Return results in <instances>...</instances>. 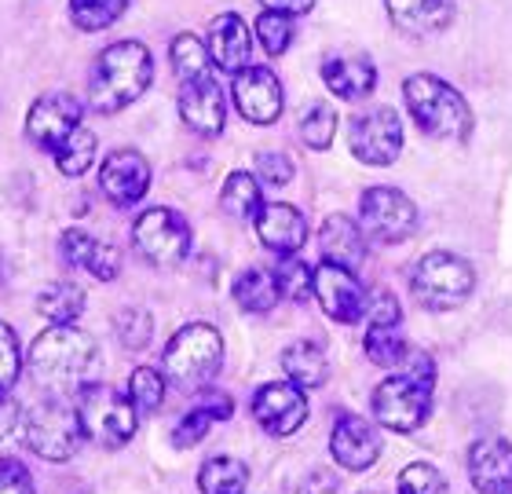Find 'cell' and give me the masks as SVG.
I'll use <instances>...</instances> for the list:
<instances>
[{
    "label": "cell",
    "instance_id": "cell-32",
    "mask_svg": "<svg viewBox=\"0 0 512 494\" xmlns=\"http://www.w3.org/2000/svg\"><path fill=\"white\" fill-rule=\"evenodd\" d=\"M132 0H70V22L81 33H103L128 11Z\"/></svg>",
    "mask_w": 512,
    "mask_h": 494
},
{
    "label": "cell",
    "instance_id": "cell-20",
    "mask_svg": "<svg viewBox=\"0 0 512 494\" xmlns=\"http://www.w3.org/2000/svg\"><path fill=\"white\" fill-rule=\"evenodd\" d=\"M59 257H63L66 268L88 271L96 282H114L121 275V249L103 242V238L88 235V231H63L59 238Z\"/></svg>",
    "mask_w": 512,
    "mask_h": 494
},
{
    "label": "cell",
    "instance_id": "cell-13",
    "mask_svg": "<svg viewBox=\"0 0 512 494\" xmlns=\"http://www.w3.org/2000/svg\"><path fill=\"white\" fill-rule=\"evenodd\" d=\"M311 297L319 301V308L330 315L333 323L355 326L366 315V304H370V293L363 290V282L355 279V271L341 268V264H330L322 260L315 268V282H311Z\"/></svg>",
    "mask_w": 512,
    "mask_h": 494
},
{
    "label": "cell",
    "instance_id": "cell-2",
    "mask_svg": "<svg viewBox=\"0 0 512 494\" xmlns=\"http://www.w3.org/2000/svg\"><path fill=\"white\" fill-rule=\"evenodd\" d=\"M436 403V359L421 348H410L406 359L395 366L392 377H384L370 396L377 425L392 432H417L432 418Z\"/></svg>",
    "mask_w": 512,
    "mask_h": 494
},
{
    "label": "cell",
    "instance_id": "cell-43",
    "mask_svg": "<svg viewBox=\"0 0 512 494\" xmlns=\"http://www.w3.org/2000/svg\"><path fill=\"white\" fill-rule=\"evenodd\" d=\"M216 421L209 418V414H205L202 407H194V410H187V414H183L180 421H176V432H172V443H176V447H183V451H187V447H194V443H202L205 436H209V429H213Z\"/></svg>",
    "mask_w": 512,
    "mask_h": 494
},
{
    "label": "cell",
    "instance_id": "cell-36",
    "mask_svg": "<svg viewBox=\"0 0 512 494\" xmlns=\"http://www.w3.org/2000/svg\"><path fill=\"white\" fill-rule=\"evenodd\" d=\"M293 37H297V26H293V15H282V11H260L256 19V41L271 59L286 55L293 48Z\"/></svg>",
    "mask_w": 512,
    "mask_h": 494
},
{
    "label": "cell",
    "instance_id": "cell-48",
    "mask_svg": "<svg viewBox=\"0 0 512 494\" xmlns=\"http://www.w3.org/2000/svg\"><path fill=\"white\" fill-rule=\"evenodd\" d=\"M19 418H22V407L11 399V392H4V396H0V440L19 425Z\"/></svg>",
    "mask_w": 512,
    "mask_h": 494
},
{
    "label": "cell",
    "instance_id": "cell-28",
    "mask_svg": "<svg viewBox=\"0 0 512 494\" xmlns=\"http://www.w3.org/2000/svg\"><path fill=\"white\" fill-rule=\"evenodd\" d=\"M260 205H264V187H260V180H256L253 172L246 169L231 172L224 180V187H220V209L231 220L246 224V220H253L260 213Z\"/></svg>",
    "mask_w": 512,
    "mask_h": 494
},
{
    "label": "cell",
    "instance_id": "cell-46",
    "mask_svg": "<svg viewBox=\"0 0 512 494\" xmlns=\"http://www.w3.org/2000/svg\"><path fill=\"white\" fill-rule=\"evenodd\" d=\"M198 407H202L213 421H227L231 414H235V399L227 396V392H220V388H205Z\"/></svg>",
    "mask_w": 512,
    "mask_h": 494
},
{
    "label": "cell",
    "instance_id": "cell-45",
    "mask_svg": "<svg viewBox=\"0 0 512 494\" xmlns=\"http://www.w3.org/2000/svg\"><path fill=\"white\" fill-rule=\"evenodd\" d=\"M0 494H37L30 469L19 458H11V454L0 458Z\"/></svg>",
    "mask_w": 512,
    "mask_h": 494
},
{
    "label": "cell",
    "instance_id": "cell-21",
    "mask_svg": "<svg viewBox=\"0 0 512 494\" xmlns=\"http://www.w3.org/2000/svg\"><path fill=\"white\" fill-rule=\"evenodd\" d=\"M205 48H209V63L216 70L235 77L238 70L249 66V55H253V33H249L246 19L235 15V11H224L209 22V33H205Z\"/></svg>",
    "mask_w": 512,
    "mask_h": 494
},
{
    "label": "cell",
    "instance_id": "cell-17",
    "mask_svg": "<svg viewBox=\"0 0 512 494\" xmlns=\"http://www.w3.org/2000/svg\"><path fill=\"white\" fill-rule=\"evenodd\" d=\"M99 191L114 209H132L150 191V162L132 147H121L99 169Z\"/></svg>",
    "mask_w": 512,
    "mask_h": 494
},
{
    "label": "cell",
    "instance_id": "cell-49",
    "mask_svg": "<svg viewBox=\"0 0 512 494\" xmlns=\"http://www.w3.org/2000/svg\"><path fill=\"white\" fill-rule=\"evenodd\" d=\"M264 4V11H282V15H308L315 8V0H256Z\"/></svg>",
    "mask_w": 512,
    "mask_h": 494
},
{
    "label": "cell",
    "instance_id": "cell-39",
    "mask_svg": "<svg viewBox=\"0 0 512 494\" xmlns=\"http://www.w3.org/2000/svg\"><path fill=\"white\" fill-rule=\"evenodd\" d=\"M399 494H447V476L432 462H410L395 480Z\"/></svg>",
    "mask_w": 512,
    "mask_h": 494
},
{
    "label": "cell",
    "instance_id": "cell-47",
    "mask_svg": "<svg viewBox=\"0 0 512 494\" xmlns=\"http://www.w3.org/2000/svg\"><path fill=\"white\" fill-rule=\"evenodd\" d=\"M337 491H341V480H337L330 469H315V473L304 476L297 487V494H337Z\"/></svg>",
    "mask_w": 512,
    "mask_h": 494
},
{
    "label": "cell",
    "instance_id": "cell-7",
    "mask_svg": "<svg viewBox=\"0 0 512 494\" xmlns=\"http://www.w3.org/2000/svg\"><path fill=\"white\" fill-rule=\"evenodd\" d=\"M22 443L30 447L44 462H70L81 451L85 429L74 407H66L63 399H37L22 414Z\"/></svg>",
    "mask_w": 512,
    "mask_h": 494
},
{
    "label": "cell",
    "instance_id": "cell-41",
    "mask_svg": "<svg viewBox=\"0 0 512 494\" xmlns=\"http://www.w3.org/2000/svg\"><path fill=\"white\" fill-rule=\"evenodd\" d=\"M19 377H22V344H19V333H15L8 323H4V319H0V396L19 385Z\"/></svg>",
    "mask_w": 512,
    "mask_h": 494
},
{
    "label": "cell",
    "instance_id": "cell-10",
    "mask_svg": "<svg viewBox=\"0 0 512 494\" xmlns=\"http://www.w3.org/2000/svg\"><path fill=\"white\" fill-rule=\"evenodd\" d=\"M359 227L381 246H399L417 231V205L399 187H366L359 194Z\"/></svg>",
    "mask_w": 512,
    "mask_h": 494
},
{
    "label": "cell",
    "instance_id": "cell-8",
    "mask_svg": "<svg viewBox=\"0 0 512 494\" xmlns=\"http://www.w3.org/2000/svg\"><path fill=\"white\" fill-rule=\"evenodd\" d=\"M74 410L81 418L85 440L99 447H125L139 429V410L114 385H81Z\"/></svg>",
    "mask_w": 512,
    "mask_h": 494
},
{
    "label": "cell",
    "instance_id": "cell-24",
    "mask_svg": "<svg viewBox=\"0 0 512 494\" xmlns=\"http://www.w3.org/2000/svg\"><path fill=\"white\" fill-rule=\"evenodd\" d=\"M384 11L403 37L425 41V37L447 30L458 8H454V0H384Z\"/></svg>",
    "mask_w": 512,
    "mask_h": 494
},
{
    "label": "cell",
    "instance_id": "cell-23",
    "mask_svg": "<svg viewBox=\"0 0 512 494\" xmlns=\"http://www.w3.org/2000/svg\"><path fill=\"white\" fill-rule=\"evenodd\" d=\"M469 480L476 494H512V443L487 436L469 447Z\"/></svg>",
    "mask_w": 512,
    "mask_h": 494
},
{
    "label": "cell",
    "instance_id": "cell-42",
    "mask_svg": "<svg viewBox=\"0 0 512 494\" xmlns=\"http://www.w3.org/2000/svg\"><path fill=\"white\" fill-rule=\"evenodd\" d=\"M150 333H154V319L143 308H121L118 312V337L125 348L132 352H143L150 344Z\"/></svg>",
    "mask_w": 512,
    "mask_h": 494
},
{
    "label": "cell",
    "instance_id": "cell-33",
    "mask_svg": "<svg viewBox=\"0 0 512 494\" xmlns=\"http://www.w3.org/2000/svg\"><path fill=\"white\" fill-rule=\"evenodd\" d=\"M169 59H172V74L180 77V81H191V77L198 74H209V48H205V41L198 37V33L183 30L172 37L169 44Z\"/></svg>",
    "mask_w": 512,
    "mask_h": 494
},
{
    "label": "cell",
    "instance_id": "cell-31",
    "mask_svg": "<svg viewBox=\"0 0 512 494\" xmlns=\"http://www.w3.org/2000/svg\"><path fill=\"white\" fill-rule=\"evenodd\" d=\"M96 151H99V136L88 129V125H77L63 140V147L55 151V165H59L63 176L77 180V176H85V172L96 165Z\"/></svg>",
    "mask_w": 512,
    "mask_h": 494
},
{
    "label": "cell",
    "instance_id": "cell-4",
    "mask_svg": "<svg viewBox=\"0 0 512 494\" xmlns=\"http://www.w3.org/2000/svg\"><path fill=\"white\" fill-rule=\"evenodd\" d=\"M224 366V337L213 323H187L172 333L161 355V374L176 392L198 396L213 385Z\"/></svg>",
    "mask_w": 512,
    "mask_h": 494
},
{
    "label": "cell",
    "instance_id": "cell-30",
    "mask_svg": "<svg viewBox=\"0 0 512 494\" xmlns=\"http://www.w3.org/2000/svg\"><path fill=\"white\" fill-rule=\"evenodd\" d=\"M249 487V469L246 462H238L231 454H216L202 465L198 473V491L202 494H246Z\"/></svg>",
    "mask_w": 512,
    "mask_h": 494
},
{
    "label": "cell",
    "instance_id": "cell-9",
    "mask_svg": "<svg viewBox=\"0 0 512 494\" xmlns=\"http://www.w3.org/2000/svg\"><path fill=\"white\" fill-rule=\"evenodd\" d=\"M191 242V224L169 205L143 209L132 224V246L154 268H180L183 260L191 257Z\"/></svg>",
    "mask_w": 512,
    "mask_h": 494
},
{
    "label": "cell",
    "instance_id": "cell-14",
    "mask_svg": "<svg viewBox=\"0 0 512 494\" xmlns=\"http://www.w3.org/2000/svg\"><path fill=\"white\" fill-rule=\"evenodd\" d=\"M180 121L194 136L216 140L227 125V96L213 74H198L191 81H180V96H176Z\"/></svg>",
    "mask_w": 512,
    "mask_h": 494
},
{
    "label": "cell",
    "instance_id": "cell-3",
    "mask_svg": "<svg viewBox=\"0 0 512 494\" xmlns=\"http://www.w3.org/2000/svg\"><path fill=\"white\" fill-rule=\"evenodd\" d=\"M403 103L414 125L432 140L469 143L472 107L458 88L436 74H410L403 81Z\"/></svg>",
    "mask_w": 512,
    "mask_h": 494
},
{
    "label": "cell",
    "instance_id": "cell-26",
    "mask_svg": "<svg viewBox=\"0 0 512 494\" xmlns=\"http://www.w3.org/2000/svg\"><path fill=\"white\" fill-rule=\"evenodd\" d=\"M282 370L297 388H322L330 377V359L326 348L315 341H293L282 352Z\"/></svg>",
    "mask_w": 512,
    "mask_h": 494
},
{
    "label": "cell",
    "instance_id": "cell-29",
    "mask_svg": "<svg viewBox=\"0 0 512 494\" xmlns=\"http://www.w3.org/2000/svg\"><path fill=\"white\" fill-rule=\"evenodd\" d=\"M88 308V297L81 286H74V282H52V286H44L41 293H37V312L48 319V323H77L81 315H85Z\"/></svg>",
    "mask_w": 512,
    "mask_h": 494
},
{
    "label": "cell",
    "instance_id": "cell-15",
    "mask_svg": "<svg viewBox=\"0 0 512 494\" xmlns=\"http://www.w3.org/2000/svg\"><path fill=\"white\" fill-rule=\"evenodd\" d=\"M253 418L267 436H293L308 421V396L293 381H267L253 392Z\"/></svg>",
    "mask_w": 512,
    "mask_h": 494
},
{
    "label": "cell",
    "instance_id": "cell-34",
    "mask_svg": "<svg viewBox=\"0 0 512 494\" xmlns=\"http://www.w3.org/2000/svg\"><path fill=\"white\" fill-rule=\"evenodd\" d=\"M363 348L370 355V363L384 366V370H395L406 359V352H410V344L399 333V326H366Z\"/></svg>",
    "mask_w": 512,
    "mask_h": 494
},
{
    "label": "cell",
    "instance_id": "cell-6",
    "mask_svg": "<svg viewBox=\"0 0 512 494\" xmlns=\"http://www.w3.org/2000/svg\"><path fill=\"white\" fill-rule=\"evenodd\" d=\"M472 290H476V268L450 249H432L410 271V293L428 312H454L469 304Z\"/></svg>",
    "mask_w": 512,
    "mask_h": 494
},
{
    "label": "cell",
    "instance_id": "cell-27",
    "mask_svg": "<svg viewBox=\"0 0 512 494\" xmlns=\"http://www.w3.org/2000/svg\"><path fill=\"white\" fill-rule=\"evenodd\" d=\"M231 297H235L238 308L249 312V315H267L278 301H282L275 271H264V268L242 271V275L235 279V286H231Z\"/></svg>",
    "mask_w": 512,
    "mask_h": 494
},
{
    "label": "cell",
    "instance_id": "cell-44",
    "mask_svg": "<svg viewBox=\"0 0 512 494\" xmlns=\"http://www.w3.org/2000/svg\"><path fill=\"white\" fill-rule=\"evenodd\" d=\"M366 326H399L403 323V308H399V297L392 290H377L366 304Z\"/></svg>",
    "mask_w": 512,
    "mask_h": 494
},
{
    "label": "cell",
    "instance_id": "cell-50",
    "mask_svg": "<svg viewBox=\"0 0 512 494\" xmlns=\"http://www.w3.org/2000/svg\"><path fill=\"white\" fill-rule=\"evenodd\" d=\"M366 494H370V491H366Z\"/></svg>",
    "mask_w": 512,
    "mask_h": 494
},
{
    "label": "cell",
    "instance_id": "cell-35",
    "mask_svg": "<svg viewBox=\"0 0 512 494\" xmlns=\"http://www.w3.org/2000/svg\"><path fill=\"white\" fill-rule=\"evenodd\" d=\"M165 374L154 370V366H136L132 377H128V403L139 410V414H154V410L165 403Z\"/></svg>",
    "mask_w": 512,
    "mask_h": 494
},
{
    "label": "cell",
    "instance_id": "cell-11",
    "mask_svg": "<svg viewBox=\"0 0 512 494\" xmlns=\"http://www.w3.org/2000/svg\"><path fill=\"white\" fill-rule=\"evenodd\" d=\"M348 151L355 162L384 169V165L399 162L403 154V121L395 107H370L355 114L348 125Z\"/></svg>",
    "mask_w": 512,
    "mask_h": 494
},
{
    "label": "cell",
    "instance_id": "cell-18",
    "mask_svg": "<svg viewBox=\"0 0 512 494\" xmlns=\"http://www.w3.org/2000/svg\"><path fill=\"white\" fill-rule=\"evenodd\" d=\"M253 224L260 246L271 249L275 257H297L308 242V220L289 202H264L260 213L253 216Z\"/></svg>",
    "mask_w": 512,
    "mask_h": 494
},
{
    "label": "cell",
    "instance_id": "cell-16",
    "mask_svg": "<svg viewBox=\"0 0 512 494\" xmlns=\"http://www.w3.org/2000/svg\"><path fill=\"white\" fill-rule=\"evenodd\" d=\"M235 110L249 125H275L282 118V107H286V96H282V81L275 77L271 66H253L235 74Z\"/></svg>",
    "mask_w": 512,
    "mask_h": 494
},
{
    "label": "cell",
    "instance_id": "cell-12",
    "mask_svg": "<svg viewBox=\"0 0 512 494\" xmlns=\"http://www.w3.org/2000/svg\"><path fill=\"white\" fill-rule=\"evenodd\" d=\"M85 118V99L70 96V92H44L26 110V140L37 151L55 154L63 140L81 125Z\"/></svg>",
    "mask_w": 512,
    "mask_h": 494
},
{
    "label": "cell",
    "instance_id": "cell-19",
    "mask_svg": "<svg viewBox=\"0 0 512 494\" xmlns=\"http://www.w3.org/2000/svg\"><path fill=\"white\" fill-rule=\"evenodd\" d=\"M330 454L333 462L348 469V473H366V469H374L381 462V440H377L370 421L344 414L330 432Z\"/></svg>",
    "mask_w": 512,
    "mask_h": 494
},
{
    "label": "cell",
    "instance_id": "cell-5",
    "mask_svg": "<svg viewBox=\"0 0 512 494\" xmlns=\"http://www.w3.org/2000/svg\"><path fill=\"white\" fill-rule=\"evenodd\" d=\"M96 363V341L74 323H52L30 344V374L52 388H74Z\"/></svg>",
    "mask_w": 512,
    "mask_h": 494
},
{
    "label": "cell",
    "instance_id": "cell-38",
    "mask_svg": "<svg viewBox=\"0 0 512 494\" xmlns=\"http://www.w3.org/2000/svg\"><path fill=\"white\" fill-rule=\"evenodd\" d=\"M275 282H278V293H282V297L304 304V301H311V282H315V271L297 257H278Z\"/></svg>",
    "mask_w": 512,
    "mask_h": 494
},
{
    "label": "cell",
    "instance_id": "cell-25",
    "mask_svg": "<svg viewBox=\"0 0 512 494\" xmlns=\"http://www.w3.org/2000/svg\"><path fill=\"white\" fill-rule=\"evenodd\" d=\"M319 253L330 264H341L348 271H359L366 260V235L359 220L344 213H330L319 227Z\"/></svg>",
    "mask_w": 512,
    "mask_h": 494
},
{
    "label": "cell",
    "instance_id": "cell-22",
    "mask_svg": "<svg viewBox=\"0 0 512 494\" xmlns=\"http://www.w3.org/2000/svg\"><path fill=\"white\" fill-rule=\"evenodd\" d=\"M322 85L344 103H355L377 88V66L366 52H333L322 59Z\"/></svg>",
    "mask_w": 512,
    "mask_h": 494
},
{
    "label": "cell",
    "instance_id": "cell-40",
    "mask_svg": "<svg viewBox=\"0 0 512 494\" xmlns=\"http://www.w3.org/2000/svg\"><path fill=\"white\" fill-rule=\"evenodd\" d=\"M253 176L260 180V187H289L297 176V165L282 151H260L253 158Z\"/></svg>",
    "mask_w": 512,
    "mask_h": 494
},
{
    "label": "cell",
    "instance_id": "cell-1",
    "mask_svg": "<svg viewBox=\"0 0 512 494\" xmlns=\"http://www.w3.org/2000/svg\"><path fill=\"white\" fill-rule=\"evenodd\" d=\"M150 85H154V55L147 44L114 41L96 55V63L88 70L85 107L110 118L139 103L150 92Z\"/></svg>",
    "mask_w": 512,
    "mask_h": 494
},
{
    "label": "cell",
    "instance_id": "cell-37",
    "mask_svg": "<svg viewBox=\"0 0 512 494\" xmlns=\"http://www.w3.org/2000/svg\"><path fill=\"white\" fill-rule=\"evenodd\" d=\"M337 110L330 103H311L300 114V140L308 143L311 151H330L333 136H337Z\"/></svg>",
    "mask_w": 512,
    "mask_h": 494
}]
</instances>
